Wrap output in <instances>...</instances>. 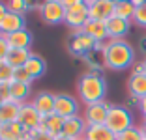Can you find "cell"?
I'll return each mask as SVG.
<instances>
[{
    "instance_id": "cell-8",
    "label": "cell",
    "mask_w": 146,
    "mask_h": 140,
    "mask_svg": "<svg viewBox=\"0 0 146 140\" xmlns=\"http://www.w3.org/2000/svg\"><path fill=\"white\" fill-rule=\"evenodd\" d=\"M17 122L23 125V129H25L26 133H30V131H34V129H38L39 125H41L43 118L39 116V112L34 108L32 103H23L21 110H19V120Z\"/></svg>"
},
{
    "instance_id": "cell-36",
    "label": "cell",
    "mask_w": 146,
    "mask_h": 140,
    "mask_svg": "<svg viewBox=\"0 0 146 140\" xmlns=\"http://www.w3.org/2000/svg\"><path fill=\"white\" fill-rule=\"evenodd\" d=\"M141 131H142V136H144V140H146V120L142 122V125H141Z\"/></svg>"
},
{
    "instance_id": "cell-19",
    "label": "cell",
    "mask_w": 146,
    "mask_h": 140,
    "mask_svg": "<svg viewBox=\"0 0 146 140\" xmlns=\"http://www.w3.org/2000/svg\"><path fill=\"white\" fill-rule=\"evenodd\" d=\"M6 39L9 43V49H30V45H32V34L26 28L6 36Z\"/></svg>"
},
{
    "instance_id": "cell-5",
    "label": "cell",
    "mask_w": 146,
    "mask_h": 140,
    "mask_svg": "<svg viewBox=\"0 0 146 140\" xmlns=\"http://www.w3.org/2000/svg\"><path fill=\"white\" fill-rule=\"evenodd\" d=\"M96 39L90 38L88 34H84L82 30H77V32H73L71 39H69L68 43V49L71 54L75 56H82L86 54V52H90V51H96Z\"/></svg>"
},
{
    "instance_id": "cell-1",
    "label": "cell",
    "mask_w": 146,
    "mask_h": 140,
    "mask_svg": "<svg viewBox=\"0 0 146 140\" xmlns=\"http://www.w3.org/2000/svg\"><path fill=\"white\" fill-rule=\"evenodd\" d=\"M103 65L112 71H124L135 62V49L125 39H109L101 51Z\"/></svg>"
},
{
    "instance_id": "cell-14",
    "label": "cell",
    "mask_w": 146,
    "mask_h": 140,
    "mask_svg": "<svg viewBox=\"0 0 146 140\" xmlns=\"http://www.w3.org/2000/svg\"><path fill=\"white\" fill-rule=\"evenodd\" d=\"M23 28H25V15H19V13L8 11L0 21V36H9Z\"/></svg>"
},
{
    "instance_id": "cell-15",
    "label": "cell",
    "mask_w": 146,
    "mask_h": 140,
    "mask_svg": "<svg viewBox=\"0 0 146 140\" xmlns=\"http://www.w3.org/2000/svg\"><path fill=\"white\" fill-rule=\"evenodd\" d=\"M82 32L88 34L90 38H94L96 41L99 43H105L109 39V34H107V24L105 21H96V19H88L86 24L82 26Z\"/></svg>"
},
{
    "instance_id": "cell-30",
    "label": "cell",
    "mask_w": 146,
    "mask_h": 140,
    "mask_svg": "<svg viewBox=\"0 0 146 140\" xmlns=\"http://www.w3.org/2000/svg\"><path fill=\"white\" fill-rule=\"evenodd\" d=\"M13 81H15V82H26V84H32V82H34V81H32V77L25 71V67L13 69Z\"/></svg>"
},
{
    "instance_id": "cell-34",
    "label": "cell",
    "mask_w": 146,
    "mask_h": 140,
    "mask_svg": "<svg viewBox=\"0 0 146 140\" xmlns=\"http://www.w3.org/2000/svg\"><path fill=\"white\" fill-rule=\"evenodd\" d=\"M139 108H141V114H142V118L146 120V95L142 99H139Z\"/></svg>"
},
{
    "instance_id": "cell-31",
    "label": "cell",
    "mask_w": 146,
    "mask_h": 140,
    "mask_svg": "<svg viewBox=\"0 0 146 140\" xmlns=\"http://www.w3.org/2000/svg\"><path fill=\"white\" fill-rule=\"evenodd\" d=\"M9 54V43L6 36H0V60H6Z\"/></svg>"
},
{
    "instance_id": "cell-37",
    "label": "cell",
    "mask_w": 146,
    "mask_h": 140,
    "mask_svg": "<svg viewBox=\"0 0 146 140\" xmlns=\"http://www.w3.org/2000/svg\"><path fill=\"white\" fill-rule=\"evenodd\" d=\"M54 140H73V138H69V136H64V135H58V136H54Z\"/></svg>"
},
{
    "instance_id": "cell-43",
    "label": "cell",
    "mask_w": 146,
    "mask_h": 140,
    "mask_svg": "<svg viewBox=\"0 0 146 140\" xmlns=\"http://www.w3.org/2000/svg\"><path fill=\"white\" fill-rule=\"evenodd\" d=\"M81 140H84V138H81Z\"/></svg>"
},
{
    "instance_id": "cell-10",
    "label": "cell",
    "mask_w": 146,
    "mask_h": 140,
    "mask_svg": "<svg viewBox=\"0 0 146 140\" xmlns=\"http://www.w3.org/2000/svg\"><path fill=\"white\" fill-rule=\"evenodd\" d=\"M86 122L82 116H71V118H66L64 120V127H62V135L69 136L73 140H81L84 138V133H86Z\"/></svg>"
},
{
    "instance_id": "cell-38",
    "label": "cell",
    "mask_w": 146,
    "mask_h": 140,
    "mask_svg": "<svg viewBox=\"0 0 146 140\" xmlns=\"http://www.w3.org/2000/svg\"><path fill=\"white\" fill-rule=\"evenodd\" d=\"M142 67H144V75H146V58L142 60Z\"/></svg>"
},
{
    "instance_id": "cell-11",
    "label": "cell",
    "mask_w": 146,
    "mask_h": 140,
    "mask_svg": "<svg viewBox=\"0 0 146 140\" xmlns=\"http://www.w3.org/2000/svg\"><path fill=\"white\" fill-rule=\"evenodd\" d=\"M114 2L112 0H96L88 6V19L96 21H107L114 15Z\"/></svg>"
},
{
    "instance_id": "cell-20",
    "label": "cell",
    "mask_w": 146,
    "mask_h": 140,
    "mask_svg": "<svg viewBox=\"0 0 146 140\" xmlns=\"http://www.w3.org/2000/svg\"><path fill=\"white\" fill-rule=\"evenodd\" d=\"M23 103L17 101H9L4 103L2 108H0V125H8V123H13L19 120V110H21Z\"/></svg>"
},
{
    "instance_id": "cell-16",
    "label": "cell",
    "mask_w": 146,
    "mask_h": 140,
    "mask_svg": "<svg viewBox=\"0 0 146 140\" xmlns=\"http://www.w3.org/2000/svg\"><path fill=\"white\" fill-rule=\"evenodd\" d=\"M127 92L131 93V97L135 101L144 97L146 95V75L144 73H141V75L131 73V77L127 79Z\"/></svg>"
},
{
    "instance_id": "cell-33",
    "label": "cell",
    "mask_w": 146,
    "mask_h": 140,
    "mask_svg": "<svg viewBox=\"0 0 146 140\" xmlns=\"http://www.w3.org/2000/svg\"><path fill=\"white\" fill-rule=\"evenodd\" d=\"M62 6H64L66 9H69V8H73L75 4H81V2H84V0H58Z\"/></svg>"
},
{
    "instance_id": "cell-3",
    "label": "cell",
    "mask_w": 146,
    "mask_h": 140,
    "mask_svg": "<svg viewBox=\"0 0 146 140\" xmlns=\"http://www.w3.org/2000/svg\"><path fill=\"white\" fill-rule=\"evenodd\" d=\"M105 125H107V127L111 129V131L114 133L116 136H118L120 133L127 131L129 127H133V116H131V112H129L125 106L111 105Z\"/></svg>"
},
{
    "instance_id": "cell-39",
    "label": "cell",
    "mask_w": 146,
    "mask_h": 140,
    "mask_svg": "<svg viewBox=\"0 0 146 140\" xmlns=\"http://www.w3.org/2000/svg\"><path fill=\"white\" fill-rule=\"evenodd\" d=\"M114 4H120V2H127V0H112Z\"/></svg>"
},
{
    "instance_id": "cell-12",
    "label": "cell",
    "mask_w": 146,
    "mask_h": 140,
    "mask_svg": "<svg viewBox=\"0 0 146 140\" xmlns=\"http://www.w3.org/2000/svg\"><path fill=\"white\" fill-rule=\"evenodd\" d=\"M54 101H56V93H52V92H39L30 103L34 105V108L39 112L41 118H47V116L54 114Z\"/></svg>"
},
{
    "instance_id": "cell-41",
    "label": "cell",
    "mask_w": 146,
    "mask_h": 140,
    "mask_svg": "<svg viewBox=\"0 0 146 140\" xmlns=\"http://www.w3.org/2000/svg\"><path fill=\"white\" fill-rule=\"evenodd\" d=\"M2 105H4V101H2V97H0V108H2Z\"/></svg>"
},
{
    "instance_id": "cell-7",
    "label": "cell",
    "mask_w": 146,
    "mask_h": 140,
    "mask_svg": "<svg viewBox=\"0 0 146 140\" xmlns=\"http://www.w3.org/2000/svg\"><path fill=\"white\" fill-rule=\"evenodd\" d=\"M54 114L62 116V118H71V116H79V101L69 93H56L54 101Z\"/></svg>"
},
{
    "instance_id": "cell-35",
    "label": "cell",
    "mask_w": 146,
    "mask_h": 140,
    "mask_svg": "<svg viewBox=\"0 0 146 140\" xmlns=\"http://www.w3.org/2000/svg\"><path fill=\"white\" fill-rule=\"evenodd\" d=\"M6 13H8V6L4 4V2H2V0H0V21H2V19H4V15Z\"/></svg>"
},
{
    "instance_id": "cell-18",
    "label": "cell",
    "mask_w": 146,
    "mask_h": 140,
    "mask_svg": "<svg viewBox=\"0 0 146 140\" xmlns=\"http://www.w3.org/2000/svg\"><path fill=\"white\" fill-rule=\"evenodd\" d=\"M25 71L32 77V81H36V79H41V77L45 75V71H47V64H45V60H43L41 56L32 54L30 58H28V62L25 64Z\"/></svg>"
},
{
    "instance_id": "cell-27",
    "label": "cell",
    "mask_w": 146,
    "mask_h": 140,
    "mask_svg": "<svg viewBox=\"0 0 146 140\" xmlns=\"http://www.w3.org/2000/svg\"><path fill=\"white\" fill-rule=\"evenodd\" d=\"M116 140H144V136H142V131L141 127H129L127 131L120 133V135L116 136Z\"/></svg>"
},
{
    "instance_id": "cell-6",
    "label": "cell",
    "mask_w": 146,
    "mask_h": 140,
    "mask_svg": "<svg viewBox=\"0 0 146 140\" xmlns=\"http://www.w3.org/2000/svg\"><path fill=\"white\" fill-rule=\"evenodd\" d=\"M109 108H111V105H109L107 101H99V103H94V105H86L84 114H82L86 125H105Z\"/></svg>"
},
{
    "instance_id": "cell-21",
    "label": "cell",
    "mask_w": 146,
    "mask_h": 140,
    "mask_svg": "<svg viewBox=\"0 0 146 140\" xmlns=\"http://www.w3.org/2000/svg\"><path fill=\"white\" fill-rule=\"evenodd\" d=\"M28 133L23 129L19 122L8 123V125H0V136L2 140H25Z\"/></svg>"
},
{
    "instance_id": "cell-29",
    "label": "cell",
    "mask_w": 146,
    "mask_h": 140,
    "mask_svg": "<svg viewBox=\"0 0 146 140\" xmlns=\"http://www.w3.org/2000/svg\"><path fill=\"white\" fill-rule=\"evenodd\" d=\"M11 81H13V67L6 60H0V84L2 82H11Z\"/></svg>"
},
{
    "instance_id": "cell-32",
    "label": "cell",
    "mask_w": 146,
    "mask_h": 140,
    "mask_svg": "<svg viewBox=\"0 0 146 140\" xmlns=\"http://www.w3.org/2000/svg\"><path fill=\"white\" fill-rule=\"evenodd\" d=\"M28 135H30V140H54V136H51L49 133H41V131H38V129L30 131Z\"/></svg>"
},
{
    "instance_id": "cell-13",
    "label": "cell",
    "mask_w": 146,
    "mask_h": 140,
    "mask_svg": "<svg viewBox=\"0 0 146 140\" xmlns=\"http://www.w3.org/2000/svg\"><path fill=\"white\" fill-rule=\"evenodd\" d=\"M105 24H107L109 39H124L125 36L129 34V28H131V21L120 19V17H116V15H112L111 19H107Z\"/></svg>"
},
{
    "instance_id": "cell-24",
    "label": "cell",
    "mask_w": 146,
    "mask_h": 140,
    "mask_svg": "<svg viewBox=\"0 0 146 140\" xmlns=\"http://www.w3.org/2000/svg\"><path fill=\"white\" fill-rule=\"evenodd\" d=\"M32 54H34V52H30V49H9V54H8V58H6V62H8L13 69L25 67V64L28 62V58H30Z\"/></svg>"
},
{
    "instance_id": "cell-26",
    "label": "cell",
    "mask_w": 146,
    "mask_h": 140,
    "mask_svg": "<svg viewBox=\"0 0 146 140\" xmlns=\"http://www.w3.org/2000/svg\"><path fill=\"white\" fill-rule=\"evenodd\" d=\"M6 6H8V11L19 13V15H25V11L30 8L28 0H8V2H6Z\"/></svg>"
},
{
    "instance_id": "cell-25",
    "label": "cell",
    "mask_w": 146,
    "mask_h": 140,
    "mask_svg": "<svg viewBox=\"0 0 146 140\" xmlns=\"http://www.w3.org/2000/svg\"><path fill=\"white\" fill-rule=\"evenodd\" d=\"M133 13H135V6L131 2H120V4L114 6V15L120 19H125V21H131L133 19Z\"/></svg>"
},
{
    "instance_id": "cell-42",
    "label": "cell",
    "mask_w": 146,
    "mask_h": 140,
    "mask_svg": "<svg viewBox=\"0 0 146 140\" xmlns=\"http://www.w3.org/2000/svg\"><path fill=\"white\" fill-rule=\"evenodd\" d=\"M0 140H2V136H0Z\"/></svg>"
},
{
    "instance_id": "cell-23",
    "label": "cell",
    "mask_w": 146,
    "mask_h": 140,
    "mask_svg": "<svg viewBox=\"0 0 146 140\" xmlns=\"http://www.w3.org/2000/svg\"><path fill=\"white\" fill-rule=\"evenodd\" d=\"M32 93V84H26V82H9V95H11V101L17 103H26V99L30 97Z\"/></svg>"
},
{
    "instance_id": "cell-17",
    "label": "cell",
    "mask_w": 146,
    "mask_h": 140,
    "mask_svg": "<svg viewBox=\"0 0 146 140\" xmlns=\"http://www.w3.org/2000/svg\"><path fill=\"white\" fill-rule=\"evenodd\" d=\"M62 127H64V118L58 116V114H51V116H47V118H43V122L38 127V131L49 133L51 136H58V135H62Z\"/></svg>"
},
{
    "instance_id": "cell-28",
    "label": "cell",
    "mask_w": 146,
    "mask_h": 140,
    "mask_svg": "<svg viewBox=\"0 0 146 140\" xmlns=\"http://www.w3.org/2000/svg\"><path fill=\"white\" fill-rule=\"evenodd\" d=\"M131 22H133V24H137V26H141V28H146V4L135 8V13H133Z\"/></svg>"
},
{
    "instance_id": "cell-22",
    "label": "cell",
    "mask_w": 146,
    "mask_h": 140,
    "mask_svg": "<svg viewBox=\"0 0 146 140\" xmlns=\"http://www.w3.org/2000/svg\"><path fill=\"white\" fill-rule=\"evenodd\" d=\"M84 140H116V135L107 125H88Z\"/></svg>"
},
{
    "instance_id": "cell-40",
    "label": "cell",
    "mask_w": 146,
    "mask_h": 140,
    "mask_svg": "<svg viewBox=\"0 0 146 140\" xmlns=\"http://www.w3.org/2000/svg\"><path fill=\"white\" fill-rule=\"evenodd\" d=\"M84 2H86V4H88V6H90L92 2H96V0H84Z\"/></svg>"
},
{
    "instance_id": "cell-4",
    "label": "cell",
    "mask_w": 146,
    "mask_h": 140,
    "mask_svg": "<svg viewBox=\"0 0 146 140\" xmlns=\"http://www.w3.org/2000/svg\"><path fill=\"white\" fill-rule=\"evenodd\" d=\"M39 15L47 24H62L66 21V8L58 0H43L39 4Z\"/></svg>"
},
{
    "instance_id": "cell-9",
    "label": "cell",
    "mask_w": 146,
    "mask_h": 140,
    "mask_svg": "<svg viewBox=\"0 0 146 140\" xmlns=\"http://www.w3.org/2000/svg\"><path fill=\"white\" fill-rule=\"evenodd\" d=\"M88 21V4L86 2H81V4H75L73 8L66 9V24L69 28H73L75 32L77 30H82V26Z\"/></svg>"
},
{
    "instance_id": "cell-2",
    "label": "cell",
    "mask_w": 146,
    "mask_h": 140,
    "mask_svg": "<svg viewBox=\"0 0 146 140\" xmlns=\"http://www.w3.org/2000/svg\"><path fill=\"white\" fill-rule=\"evenodd\" d=\"M79 99L84 105H94V103L105 101L107 95V82L98 71H88L79 79L77 82Z\"/></svg>"
}]
</instances>
